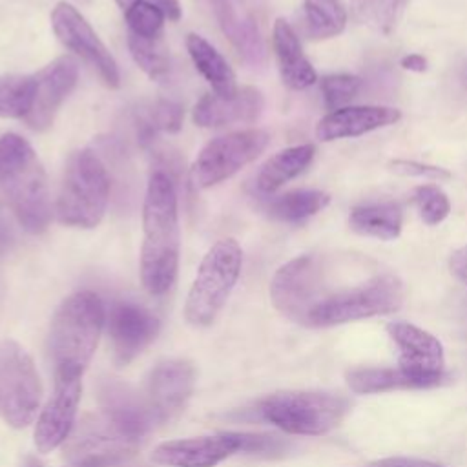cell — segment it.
<instances>
[{"mask_svg": "<svg viewBox=\"0 0 467 467\" xmlns=\"http://www.w3.org/2000/svg\"><path fill=\"white\" fill-rule=\"evenodd\" d=\"M265 108L263 93L254 86L237 88L232 95L208 93L197 100L192 119L201 128H224L248 124L261 117Z\"/></svg>", "mask_w": 467, "mask_h": 467, "instance_id": "19", "label": "cell"}, {"mask_svg": "<svg viewBox=\"0 0 467 467\" xmlns=\"http://www.w3.org/2000/svg\"><path fill=\"white\" fill-rule=\"evenodd\" d=\"M368 467H447L438 462L421 460V458H407V456H389L372 462Z\"/></svg>", "mask_w": 467, "mask_h": 467, "instance_id": "39", "label": "cell"}, {"mask_svg": "<svg viewBox=\"0 0 467 467\" xmlns=\"http://www.w3.org/2000/svg\"><path fill=\"white\" fill-rule=\"evenodd\" d=\"M449 374L441 372L438 376H421L401 367L396 368H356L347 374V383L350 390L358 394H378L389 390H407V389H432L447 383Z\"/></svg>", "mask_w": 467, "mask_h": 467, "instance_id": "24", "label": "cell"}, {"mask_svg": "<svg viewBox=\"0 0 467 467\" xmlns=\"http://www.w3.org/2000/svg\"><path fill=\"white\" fill-rule=\"evenodd\" d=\"M106 308L91 290L67 296L57 308L49 328V354L55 372L84 374L99 345Z\"/></svg>", "mask_w": 467, "mask_h": 467, "instance_id": "3", "label": "cell"}, {"mask_svg": "<svg viewBox=\"0 0 467 467\" xmlns=\"http://www.w3.org/2000/svg\"><path fill=\"white\" fill-rule=\"evenodd\" d=\"M99 398L102 412L133 438L142 440V436L151 429L155 420L146 398L130 385L119 379H104L99 385Z\"/></svg>", "mask_w": 467, "mask_h": 467, "instance_id": "22", "label": "cell"}, {"mask_svg": "<svg viewBox=\"0 0 467 467\" xmlns=\"http://www.w3.org/2000/svg\"><path fill=\"white\" fill-rule=\"evenodd\" d=\"M15 244V230L0 206V255L7 254Z\"/></svg>", "mask_w": 467, "mask_h": 467, "instance_id": "41", "label": "cell"}, {"mask_svg": "<svg viewBox=\"0 0 467 467\" xmlns=\"http://www.w3.org/2000/svg\"><path fill=\"white\" fill-rule=\"evenodd\" d=\"M33 97V77L5 75L0 77V117L24 119Z\"/></svg>", "mask_w": 467, "mask_h": 467, "instance_id": "33", "label": "cell"}, {"mask_svg": "<svg viewBox=\"0 0 467 467\" xmlns=\"http://www.w3.org/2000/svg\"><path fill=\"white\" fill-rule=\"evenodd\" d=\"M82 394V376L55 372V389L40 410L35 427V445L40 452H51L64 445L75 427Z\"/></svg>", "mask_w": 467, "mask_h": 467, "instance_id": "13", "label": "cell"}, {"mask_svg": "<svg viewBox=\"0 0 467 467\" xmlns=\"http://www.w3.org/2000/svg\"><path fill=\"white\" fill-rule=\"evenodd\" d=\"M330 202V195L321 190H290L266 204V212L270 217L283 223H299L305 221L321 210H325Z\"/></svg>", "mask_w": 467, "mask_h": 467, "instance_id": "28", "label": "cell"}, {"mask_svg": "<svg viewBox=\"0 0 467 467\" xmlns=\"http://www.w3.org/2000/svg\"><path fill=\"white\" fill-rule=\"evenodd\" d=\"M400 66L407 71H414V73H423L427 71V58L420 53H410V55H405L401 60H400Z\"/></svg>", "mask_w": 467, "mask_h": 467, "instance_id": "42", "label": "cell"}, {"mask_svg": "<svg viewBox=\"0 0 467 467\" xmlns=\"http://www.w3.org/2000/svg\"><path fill=\"white\" fill-rule=\"evenodd\" d=\"M272 47L275 53L281 80L286 88L301 91L316 80V69L305 57L299 36L285 18H277L272 27Z\"/></svg>", "mask_w": 467, "mask_h": 467, "instance_id": "23", "label": "cell"}, {"mask_svg": "<svg viewBox=\"0 0 467 467\" xmlns=\"http://www.w3.org/2000/svg\"><path fill=\"white\" fill-rule=\"evenodd\" d=\"M235 452H241L239 432H221L162 441L153 449L151 462L164 467H215Z\"/></svg>", "mask_w": 467, "mask_h": 467, "instance_id": "16", "label": "cell"}, {"mask_svg": "<svg viewBox=\"0 0 467 467\" xmlns=\"http://www.w3.org/2000/svg\"><path fill=\"white\" fill-rule=\"evenodd\" d=\"M31 77L33 97L24 122L35 131H44L53 124L62 102L73 91L78 78V64L73 57L62 55Z\"/></svg>", "mask_w": 467, "mask_h": 467, "instance_id": "14", "label": "cell"}, {"mask_svg": "<svg viewBox=\"0 0 467 467\" xmlns=\"http://www.w3.org/2000/svg\"><path fill=\"white\" fill-rule=\"evenodd\" d=\"M51 27L62 46L89 64L108 88L120 86L117 60L75 5L58 2L51 11Z\"/></svg>", "mask_w": 467, "mask_h": 467, "instance_id": "12", "label": "cell"}, {"mask_svg": "<svg viewBox=\"0 0 467 467\" xmlns=\"http://www.w3.org/2000/svg\"><path fill=\"white\" fill-rule=\"evenodd\" d=\"M410 199L427 226H436L451 213L447 193L436 184H418L410 192Z\"/></svg>", "mask_w": 467, "mask_h": 467, "instance_id": "34", "label": "cell"}, {"mask_svg": "<svg viewBox=\"0 0 467 467\" xmlns=\"http://www.w3.org/2000/svg\"><path fill=\"white\" fill-rule=\"evenodd\" d=\"M363 80L358 75H350V73H332V75H325L319 80V89L325 100V106L334 111L345 106H350L352 99L358 97V93L361 91Z\"/></svg>", "mask_w": 467, "mask_h": 467, "instance_id": "35", "label": "cell"}, {"mask_svg": "<svg viewBox=\"0 0 467 467\" xmlns=\"http://www.w3.org/2000/svg\"><path fill=\"white\" fill-rule=\"evenodd\" d=\"M22 467H44V463L36 458V456H27L24 460V465Z\"/></svg>", "mask_w": 467, "mask_h": 467, "instance_id": "44", "label": "cell"}, {"mask_svg": "<svg viewBox=\"0 0 467 467\" xmlns=\"http://www.w3.org/2000/svg\"><path fill=\"white\" fill-rule=\"evenodd\" d=\"M208 4L223 35L239 57L252 67L263 66L266 46L246 0H208Z\"/></svg>", "mask_w": 467, "mask_h": 467, "instance_id": "18", "label": "cell"}, {"mask_svg": "<svg viewBox=\"0 0 467 467\" xmlns=\"http://www.w3.org/2000/svg\"><path fill=\"white\" fill-rule=\"evenodd\" d=\"M409 4L410 0H350V11L358 24L389 36L396 31Z\"/></svg>", "mask_w": 467, "mask_h": 467, "instance_id": "29", "label": "cell"}, {"mask_svg": "<svg viewBox=\"0 0 467 467\" xmlns=\"http://www.w3.org/2000/svg\"><path fill=\"white\" fill-rule=\"evenodd\" d=\"M328 283L323 257L297 255L279 266L270 281V299L286 319L306 327L310 314L321 303Z\"/></svg>", "mask_w": 467, "mask_h": 467, "instance_id": "8", "label": "cell"}, {"mask_svg": "<svg viewBox=\"0 0 467 467\" xmlns=\"http://www.w3.org/2000/svg\"><path fill=\"white\" fill-rule=\"evenodd\" d=\"M387 168L401 177H418V179H427V181H449L452 177V173L447 168L441 166H434V164H427V162H420L414 159H392L389 161Z\"/></svg>", "mask_w": 467, "mask_h": 467, "instance_id": "37", "label": "cell"}, {"mask_svg": "<svg viewBox=\"0 0 467 467\" xmlns=\"http://www.w3.org/2000/svg\"><path fill=\"white\" fill-rule=\"evenodd\" d=\"M401 119V111L390 106H345L328 111L316 126V137L321 142L337 139H354L368 131L387 128Z\"/></svg>", "mask_w": 467, "mask_h": 467, "instance_id": "21", "label": "cell"}, {"mask_svg": "<svg viewBox=\"0 0 467 467\" xmlns=\"http://www.w3.org/2000/svg\"><path fill=\"white\" fill-rule=\"evenodd\" d=\"M345 398L319 390H281L259 401L263 420L288 434L321 436L330 432L345 418Z\"/></svg>", "mask_w": 467, "mask_h": 467, "instance_id": "7", "label": "cell"}, {"mask_svg": "<svg viewBox=\"0 0 467 467\" xmlns=\"http://www.w3.org/2000/svg\"><path fill=\"white\" fill-rule=\"evenodd\" d=\"M387 332L400 348L398 367L421 376H438L445 372V352L436 336L407 321L389 323Z\"/></svg>", "mask_w": 467, "mask_h": 467, "instance_id": "20", "label": "cell"}, {"mask_svg": "<svg viewBox=\"0 0 467 467\" xmlns=\"http://www.w3.org/2000/svg\"><path fill=\"white\" fill-rule=\"evenodd\" d=\"M348 226L363 237L394 241L403 228V210L394 201L359 204L350 210Z\"/></svg>", "mask_w": 467, "mask_h": 467, "instance_id": "25", "label": "cell"}, {"mask_svg": "<svg viewBox=\"0 0 467 467\" xmlns=\"http://www.w3.org/2000/svg\"><path fill=\"white\" fill-rule=\"evenodd\" d=\"M0 192L20 226L42 234L51 221L47 177L33 146L16 133L0 137Z\"/></svg>", "mask_w": 467, "mask_h": 467, "instance_id": "2", "label": "cell"}, {"mask_svg": "<svg viewBox=\"0 0 467 467\" xmlns=\"http://www.w3.org/2000/svg\"><path fill=\"white\" fill-rule=\"evenodd\" d=\"M42 381L31 356L13 339L0 343V416L13 429L27 427L40 409Z\"/></svg>", "mask_w": 467, "mask_h": 467, "instance_id": "10", "label": "cell"}, {"mask_svg": "<svg viewBox=\"0 0 467 467\" xmlns=\"http://www.w3.org/2000/svg\"><path fill=\"white\" fill-rule=\"evenodd\" d=\"M241 452L261 454V456H277L286 451V441L272 434L259 432H239Z\"/></svg>", "mask_w": 467, "mask_h": 467, "instance_id": "38", "label": "cell"}, {"mask_svg": "<svg viewBox=\"0 0 467 467\" xmlns=\"http://www.w3.org/2000/svg\"><path fill=\"white\" fill-rule=\"evenodd\" d=\"M316 155L312 144H297L274 153L259 170L255 186L261 193H274L288 181L303 173Z\"/></svg>", "mask_w": 467, "mask_h": 467, "instance_id": "26", "label": "cell"}, {"mask_svg": "<svg viewBox=\"0 0 467 467\" xmlns=\"http://www.w3.org/2000/svg\"><path fill=\"white\" fill-rule=\"evenodd\" d=\"M186 49L202 78L212 86L215 95H232L237 89L235 73L226 58L201 35L190 33L186 36Z\"/></svg>", "mask_w": 467, "mask_h": 467, "instance_id": "27", "label": "cell"}, {"mask_svg": "<svg viewBox=\"0 0 467 467\" xmlns=\"http://www.w3.org/2000/svg\"><path fill=\"white\" fill-rule=\"evenodd\" d=\"M305 29L314 40H327L341 35L347 27V9L341 0H303Z\"/></svg>", "mask_w": 467, "mask_h": 467, "instance_id": "30", "label": "cell"}, {"mask_svg": "<svg viewBox=\"0 0 467 467\" xmlns=\"http://www.w3.org/2000/svg\"><path fill=\"white\" fill-rule=\"evenodd\" d=\"M117 2V5L126 13L128 9H131L135 4H139L140 0H115Z\"/></svg>", "mask_w": 467, "mask_h": 467, "instance_id": "45", "label": "cell"}, {"mask_svg": "<svg viewBox=\"0 0 467 467\" xmlns=\"http://www.w3.org/2000/svg\"><path fill=\"white\" fill-rule=\"evenodd\" d=\"M405 301L401 279L390 272H378L356 283L345 285L325 299L308 317L306 327L325 328L367 317L392 314Z\"/></svg>", "mask_w": 467, "mask_h": 467, "instance_id": "5", "label": "cell"}, {"mask_svg": "<svg viewBox=\"0 0 467 467\" xmlns=\"http://www.w3.org/2000/svg\"><path fill=\"white\" fill-rule=\"evenodd\" d=\"M124 16L131 35H137L142 38H161L166 15L155 4L148 0H140L131 9H128Z\"/></svg>", "mask_w": 467, "mask_h": 467, "instance_id": "36", "label": "cell"}, {"mask_svg": "<svg viewBox=\"0 0 467 467\" xmlns=\"http://www.w3.org/2000/svg\"><path fill=\"white\" fill-rule=\"evenodd\" d=\"M140 281L148 294L164 296L179 270V212L177 192L168 173L150 175L142 204Z\"/></svg>", "mask_w": 467, "mask_h": 467, "instance_id": "1", "label": "cell"}, {"mask_svg": "<svg viewBox=\"0 0 467 467\" xmlns=\"http://www.w3.org/2000/svg\"><path fill=\"white\" fill-rule=\"evenodd\" d=\"M128 49L135 64L155 82L170 77L171 62L166 46L161 38H142L128 33Z\"/></svg>", "mask_w": 467, "mask_h": 467, "instance_id": "32", "label": "cell"}, {"mask_svg": "<svg viewBox=\"0 0 467 467\" xmlns=\"http://www.w3.org/2000/svg\"><path fill=\"white\" fill-rule=\"evenodd\" d=\"M106 323L120 363H128L140 354L155 339L161 328L155 314L131 301L113 303L106 314Z\"/></svg>", "mask_w": 467, "mask_h": 467, "instance_id": "17", "label": "cell"}, {"mask_svg": "<svg viewBox=\"0 0 467 467\" xmlns=\"http://www.w3.org/2000/svg\"><path fill=\"white\" fill-rule=\"evenodd\" d=\"M148 2L155 4L157 7H161L168 20H173V22H175V20H179L181 15H182V9H181L179 0H148Z\"/></svg>", "mask_w": 467, "mask_h": 467, "instance_id": "43", "label": "cell"}, {"mask_svg": "<svg viewBox=\"0 0 467 467\" xmlns=\"http://www.w3.org/2000/svg\"><path fill=\"white\" fill-rule=\"evenodd\" d=\"M451 274L467 286V244L456 248L449 257Z\"/></svg>", "mask_w": 467, "mask_h": 467, "instance_id": "40", "label": "cell"}, {"mask_svg": "<svg viewBox=\"0 0 467 467\" xmlns=\"http://www.w3.org/2000/svg\"><path fill=\"white\" fill-rule=\"evenodd\" d=\"M140 440L120 429L102 410L86 414L64 441V458L71 467H115L130 460Z\"/></svg>", "mask_w": 467, "mask_h": 467, "instance_id": "9", "label": "cell"}, {"mask_svg": "<svg viewBox=\"0 0 467 467\" xmlns=\"http://www.w3.org/2000/svg\"><path fill=\"white\" fill-rule=\"evenodd\" d=\"M270 135L265 130H239L219 135L204 144L190 168V181L197 190L212 188L246 164L254 162L268 146Z\"/></svg>", "mask_w": 467, "mask_h": 467, "instance_id": "11", "label": "cell"}, {"mask_svg": "<svg viewBox=\"0 0 467 467\" xmlns=\"http://www.w3.org/2000/svg\"><path fill=\"white\" fill-rule=\"evenodd\" d=\"M243 266V250L232 237L219 239L204 254L184 303V317L193 327H208L226 305Z\"/></svg>", "mask_w": 467, "mask_h": 467, "instance_id": "6", "label": "cell"}, {"mask_svg": "<svg viewBox=\"0 0 467 467\" xmlns=\"http://www.w3.org/2000/svg\"><path fill=\"white\" fill-rule=\"evenodd\" d=\"M109 199V175L102 159L89 148L71 153L64 168L57 217L73 228H95L106 212Z\"/></svg>", "mask_w": 467, "mask_h": 467, "instance_id": "4", "label": "cell"}, {"mask_svg": "<svg viewBox=\"0 0 467 467\" xmlns=\"http://www.w3.org/2000/svg\"><path fill=\"white\" fill-rule=\"evenodd\" d=\"M184 109L179 102L170 99H159L151 102L137 117V131L140 142H151L157 131L175 133L182 126Z\"/></svg>", "mask_w": 467, "mask_h": 467, "instance_id": "31", "label": "cell"}, {"mask_svg": "<svg viewBox=\"0 0 467 467\" xmlns=\"http://www.w3.org/2000/svg\"><path fill=\"white\" fill-rule=\"evenodd\" d=\"M195 368L190 361L171 358L159 361L148 374L144 398L155 421L171 420L190 400Z\"/></svg>", "mask_w": 467, "mask_h": 467, "instance_id": "15", "label": "cell"}]
</instances>
